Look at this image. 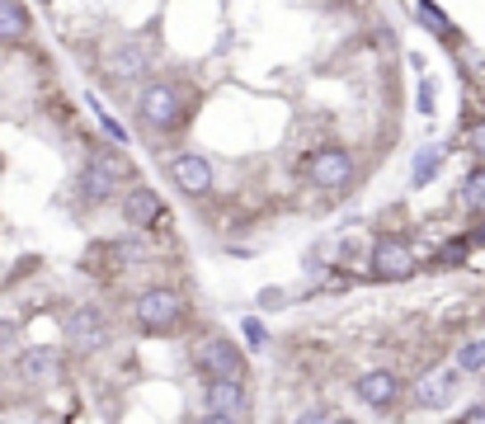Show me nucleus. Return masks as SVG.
<instances>
[{
    "label": "nucleus",
    "mask_w": 485,
    "mask_h": 424,
    "mask_svg": "<svg viewBox=\"0 0 485 424\" xmlns=\"http://www.w3.org/2000/svg\"><path fill=\"white\" fill-rule=\"evenodd\" d=\"M137 113L152 133H175L184 123V100H179V90L170 80H152V86H142V94H137Z\"/></svg>",
    "instance_id": "obj_1"
},
{
    "label": "nucleus",
    "mask_w": 485,
    "mask_h": 424,
    "mask_svg": "<svg viewBox=\"0 0 485 424\" xmlns=\"http://www.w3.org/2000/svg\"><path fill=\"white\" fill-rule=\"evenodd\" d=\"M123 160L113 151H90L86 156V170H80V193L86 203H109L113 193H123Z\"/></svg>",
    "instance_id": "obj_2"
},
{
    "label": "nucleus",
    "mask_w": 485,
    "mask_h": 424,
    "mask_svg": "<svg viewBox=\"0 0 485 424\" xmlns=\"http://www.w3.org/2000/svg\"><path fill=\"white\" fill-rule=\"evenodd\" d=\"M132 316H137L142 330L160 335V330H175V325L184 321V302H179V292H170V288H146L142 298L132 302Z\"/></svg>",
    "instance_id": "obj_3"
},
{
    "label": "nucleus",
    "mask_w": 485,
    "mask_h": 424,
    "mask_svg": "<svg viewBox=\"0 0 485 424\" xmlns=\"http://www.w3.org/2000/svg\"><path fill=\"white\" fill-rule=\"evenodd\" d=\"M193 363L208 372V378H245V358L231 345L226 335H203L193 345Z\"/></svg>",
    "instance_id": "obj_4"
},
{
    "label": "nucleus",
    "mask_w": 485,
    "mask_h": 424,
    "mask_svg": "<svg viewBox=\"0 0 485 424\" xmlns=\"http://www.w3.org/2000/svg\"><path fill=\"white\" fill-rule=\"evenodd\" d=\"M307 175H311V184H321V189H344L349 179H354V156H349L344 146H321V151L307 160Z\"/></svg>",
    "instance_id": "obj_5"
},
{
    "label": "nucleus",
    "mask_w": 485,
    "mask_h": 424,
    "mask_svg": "<svg viewBox=\"0 0 485 424\" xmlns=\"http://www.w3.org/2000/svg\"><path fill=\"white\" fill-rule=\"evenodd\" d=\"M62 330H66V339H71L76 349H86V354L109 345V325H104V316H99L95 306H76V312H66Z\"/></svg>",
    "instance_id": "obj_6"
},
{
    "label": "nucleus",
    "mask_w": 485,
    "mask_h": 424,
    "mask_svg": "<svg viewBox=\"0 0 485 424\" xmlns=\"http://www.w3.org/2000/svg\"><path fill=\"white\" fill-rule=\"evenodd\" d=\"M415 265H420V259H415V250L406 246V241H387V236H382L373 246V273H377V279H387V283L410 279Z\"/></svg>",
    "instance_id": "obj_7"
},
{
    "label": "nucleus",
    "mask_w": 485,
    "mask_h": 424,
    "mask_svg": "<svg viewBox=\"0 0 485 424\" xmlns=\"http://www.w3.org/2000/svg\"><path fill=\"white\" fill-rule=\"evenodd\" d=\"M170 179L189 193V199H203V193H212V166H208V156H198V151H179L170 160Z\"/></svg>",
    "instance_id": "obj_8"
},
{
    "label": "nucleus",
    "mask_w": 485,
    "mask_h": 424,
    "mask_svg": "<svg viewBox=\"0 0 485 424\" xmlns=\"http://www.w3.org/2000/svg\"><path fill=\"white\" fill-rule=\"evenodd\" d=\"M457 396V363L453 368H429L420 382H415V401L424 405V411H443V405H453Z\"/></svg>",
    "instance_id": "obj_9"
},
{
    "label": "nucleus",
    "mask_w": 485,
    "mask_h": 424,
    "mask_svg": "<svg viewBox=\"0 0 485 424\" xmlns=\"http://www.w3.org/2000/svg\"><path fill=\"white\" fill-rule=\"evenodd\" d=\"M203 401H208V415H226V420L231 415H245V405H250L241 378H208Z\"/></svg>",
    "instance_id": "obj_10"
},
{
    "label": "nucleus",
    "mask_w": 485,
    "mask_h": 424,
    "mask_svg": "<svg viewBox=\"0 0 485 424\" xmlns=\"http://www.w3.org/2000/svg\"><path fill=\"white\" fill-rule=\"evenodd\" d=\"M123 217H127V226H137V232L156 226V222L165 217L160 193H156V189H146V184H132V189L123 193Z\"/></svg>",
    "instance_id": "obj_11"
},
{
    "label": "nucleus",
    "mask_w": 485,
    "mask_h": 424,
    "mask_svg": "<svg viewBox=\"0 0 485 424\" xmlns=\"http://www.w3.org/2000/svg\"><path fill=\"white\" fill-rule=\"evenodd\" d=\"M146 67H152V53H146L142 38H127L123 47L109 53V76L113 80H137V76H146Z\"/></svg>",
    "instance_id": "obj_12"
},
{
    "label": "nucleus",
    "mask_w": 485,
    "mask_h": 424,
    "mask_svg": "<svg viewBox=\"0 0 485 424\" xmlns=\"http://www.w3.org/2000/svg\"><path fill=\"white\" fill-rule=\"evenodd\" d=\"M354 391L367 401V405H377V411H387V405L400 396V378L387 368H373V372H363V378L354 382Z\"/></svg>",
    "instance_id": "obj_13"
},
{
    "label": "nucleus",
    "mask_w": 485,
    "mask_h": 424,
    "mask_svg": "<svg viewBox=\"0 0 485 424\" xmlns=\"http://www.w3.org/2000/svg\"><path fill=\"white\" fill-rule=\"evenodd\" d=\"M14 372H20L24 382H57L62 378V354L57 349H24L20 363H14Z\"/></svg>",
    "instance_id": "obj_14"
},
{
    "label": "nucleus",
    "mask_w": 485,
    "mask_h": 424,
    "mask_svg": "<svg viewBox=\"0 0 485 424\" xmlns=\"http://www.w3.org/2000/svg\"><path fill=\"white\" fill-rule=\"evenodd\" d=\"M29 29H33V14L24 0H0V43L29 38Z\"/></svg>",
    "instance_id": "obj_15"
},
{
    "label": "nucleus",
    "mask_w": 485,
    "mask_h": 424,
    "mask_svg": "<svg viewBox=\"0 0 485 424\" xmlns=\"http://www.w3.org/2000/svg\"><path fill=\"white\" fill-rule=\"evenodd\" d=\"M453 363H457V372H481L485 368V335L462 339L457 354H453Z\"/></svg>",
    "instance_id": "obj_16"
},
{
    "label": "nucleus",
    "mask_w": 485,
    "mask_h": 424,
    "mask_svg": "<svg viewBox=\"0 0 485 424\" xmlns=\"http://www.w3.org/2000/svg\"><path fill=\"white\" fill-rule=\"evenodd\" d=\"M439 166H443V151H439V146H424V151L420 156H415V166H410V175H415V184H429V179L433 175H439Z\"/></svg>",
    "instance_id": "obj_17"
},
{
    "label": "nucleus",
    "mask_w": 485,
    "mask_h": 424,
    "mask_svg": "<svg viewBox=\"0 0 485 424\" xmlns=\"http://www.w3.org/2000/svg\"><path fill=\"white\" fill-rule=\"evenodd\" d=\"M462 203L472 208V212H485V166L462 179Z\"/></svg>",
    "instance_id": "obj_18"
},
{
    "label": "nucleus",
    "mask_w": 485,
    "mask_h": 424,
    "mask_svg": "<svg viewBox=\"0 0 485 424\" xmlns=\"http://www.w3.org/2000/svg\"><path fill=\"white\" fill-rule=\"evenodd\" d=\"M415 20L420 24H429L433 34H453V24H448V14L433 5V0H415Z\"/></svg>",
    "instance_id": "obj_19"
},
{
    "label": "nucleus",
    "mask_w": 485,
    "mask_h": 424,
    "mask_svg": "<svg viewBox=\"0 0 485 424\" xmlns=\"http://www.w3.org/2000/svg\"><path fill=\"white\" fill-rule=\"evenodd\" d=\"M457 259H466V241H462V236H457V241H448V246L433 255V265H439V269H453Z\"/></svg>",
    "instance_id": "obj_20"
},
{
    "label": "nucleus",
    "mask_w": 485,
    "mask_h": 424,
    "mask_svg": "<svg viewBox=\"0 0 485 424\" xmlns=\"http://www.w3.org/2000/svg\"><path fill=\"white\" fill-rule=\"evenodd\" d=\"M466 151H472V156H481V160H485V118H481V123H472V127H466Z\"/></svg>",
    "instance_id": "obj_21"
},
{
    "label": "nucleus",
    "mask_w": 485,
    "mask_h": 424,
    "mask_svg": "<svg viewBox=\"0 0 485 424\" xmlns=\"http://www.w3.org/2000/svg\"><path fill=\"white\" fill-rule=\"evenodd\" d=\"M292 424H334V420H330V411H321V405H311V411H302V415H297Z\"/></svg>",
    "instance_id": "obj_22"
},
{
    "label": "nucleus",
    "mask_w": 485,
    "mask_h": 424,
    "mask_svg": "<svg viewBox=\"0 0 485 424\" xmlns=\"http://www.w3.org/2000/svg\"><path fill=\"white\" fill-rule=\"evenodd\" d=\"M245 345H250V349L264 345V325H259V321H245Z\"/></svg>",
    "instance_id": "obj_23"
},
{
    "label": "nucleus",
    "mask_w": 485,
    "mask_h": 424,
    "mask_svg": "<svg viewBox=\"0 0 485 424\" xmlns=\"http://www.w3.org/2000/svg\"><path fill=\"white\" fill-rule=\"evenodd\" d=\"M420 113H433V86H429V80L420 86Z\"/></svg>",
    "instance_id": "obj_24"
},
{
    "label": "nucleus",
    "mask_w": 485,
    "mask_h": 424,
    "mask_svg": "<svg viewBox=\"0 0 485 424\" xmlns=\"http://www.w3.org/2000/svg\"><path fill=\"white\" fill-rule=\"evenodd\" d=\"M462 424H485V405H472V411L462 415Z\"/></svg>",
    "instance_id": "obj_25"
},
{
    "label": "nucleus",
    "mask_w": 485,
    "mask_h": 424,
    "mask_svg": "<svg viewBox=\"0 0 485 424\" xmlns=\"http://www.w3.org/2000/svg\"><path fill=\"white\" fill-rule=\"evenodd\" d=\"M259 302H264V306H278V302H283V292H278V288H269V292H259Z\"/></svg>",
    "instance_id": "obj_26"
},
{
    "label": "nucleus",
    "mask_w": 485,
    "mask_h": 424,
    "mask_svg": "<svg viewBox=\"0 0 485 424\" xmlns=\"http://www.w3.org/2000/svg\"><path fill=\"white\" fill-rule=\"evenodd\" d=\"M203 424H236V420H226V415H208Z\"/></svg>",
    "instance_id": "obj_27"
},
{
    "label": "nucleus",
    "mask_w": 485,
    "mask_h": 424,
    "mask_svg": "<svg viewBox=\"0 0 485 424\" xmlns=\"http://www.w3.org/2000/svg\"><path fill=\"white\" fill-rule=\"evenodd\" d=\"M334 424H354V420H334Z\"/></svg>",
    "instance_id": "obj_28"
}]
</instances>
